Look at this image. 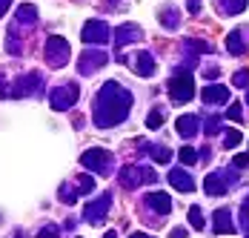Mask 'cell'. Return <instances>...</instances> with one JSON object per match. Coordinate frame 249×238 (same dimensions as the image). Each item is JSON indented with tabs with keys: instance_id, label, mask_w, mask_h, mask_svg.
I'll return each instance as SVG.
<instances>
[{
	"instance_id": "obj_41",
	"label": "cell",
	"mask_w": 249,
	"mask_h": 238,
	"mask_svg": "<svg viewBox=\"0 0 249 238\" xmlns=\"http://www.w3.org/2000/svg\"><path fill=\"white\" fill-rule=\"evenodd\" d=\"M9 9H12V0H0V18H3Z\"/></svg>"
},
{
	"instance_id": "obj_10",
	"label": "cell",
	"mask_w": 249,
	"mask_h": 238,
	"mask_svg": "<svg viewBox=\"0 0 249 238\" xmlns=\"http://www.w3.org/2000/svg\"><path fill=\"white\" fill-rule=\"evenodd\" d=\"M106 60H109V58H106V52H103L100 46L98 49H86V52L77 55V75L89 78V75H95Z\"/></svg>"
},
{
	"instance_id": "obj_18",
	"label": "cell",
	"mask_w": 249,
	"mask_h": 238,
	"mask_svg": "<svg viewBox=\"0 0 249 238\" xmlns=\"http://www.w3.org/2000/svg\"><path fill=\"white\" fill-rule=\"evenodd\" d=\"M212 230L218 233V236H232L238 227H235V221H232V213L229 210H218L215 213V221H212Z\"/></svg>"
},
{
	"instance_id": "obj_8",
	"label": "cell",
	"mask_w": 249,
	"mask_h": 238,
	"mask_svg": "<svg viewBox=\"0 0 249 238\" xmlns=\"http://www.w3.org/2000/svg\"><path fill=\"white\" fill-rule=\"evenodd\" d=\"M112 29L103 23V20H86L83 23V32H80V40L83 43H92V46H106L112 40Z\"/></svg>"
},
{
	"instance_id": "obj_3",
	"label": "cell",
	"mask_w": 249,
	"mask_h": 238,
	"mask_svg": "<svg viewBox=\"0 0 249 238\" xmlns=\"http://www.w3.org/2000/svg\"><path fill=\"white\" fill-rule=\"evenodd\" d=\"M80 164L89 169V172H95V175H109L112 167H115V155H112L109 149L95 146V149H86V152L80 155Z\"/></svg>"
},
{
	"instance_id": "obj_7",
	"label": "cell",
	"mask_w": 249,
	"mask_h": 238,
	"mask_svg": "<svg viewBox=\"0 0 249 238\" xmlns=\"http://www.w3.org/2000/svg\"><path fill=\"white\" fill-rule=\"evenodd\" d=\"M77 95H80V89H77V83H66V86H54L49 92V106L54 112H66V109H72L75 106Z\"/></svg>"
},
{
	"instance_id": "obj_13",
	"label": "cell",
	"mask_w": 249,
	"mask_h": 238,
	"mask_svg": "<svg viewBox=\"0 0 249 238\" xmlns=\"http://www.w3.org/2000/svg\"><path fill=\"white\" fill-rule=\"evenodd\" d=\"M37 23V9L32 6V3H23V6H18L15 9V20H12V35H23L20 29H32V26Z\"/></svg>"
},
{
	"instance_id": "obj_4",
	"label": "cell",
	"mask_w": 249,
	"mask_h": 238,
	"mask_svg": "<svg viewBox=\"0 0 249 238\" xmlns=\"http://www.w3.org/2000/svg\"><path fill=\"white\" fill-rule=\"evenodd\" d=\"M238 181V169H215V172H209L206 178H203V190L206 195H226L229 192V184H235Z\"/></svg>"
},
{
	"instance_id": "obj_9",
	"label": "cell",
	"mask_w": 249,
	"mask_h": 238,
	"mask_svg": "<svg viewBox=\"0 0 249 238\" xmlns=\"http://www.w3.org/2000/svg\"><path fill=\"white\" fill-rule=\"evenodd\" d=\"M43 89V75L40 72H29V75H20V78H15V83H12V98H29V95H37Z\"/></svg>"
},
{
	"instance_id": "obj_31",
	"label": "cell",
	"mask_w": 249,
	"mask_h": 238,
	"mask_svg": "<svg viewBox=\"0 0 249 238\" xmlns=\"http://www.w3.org/2000/svg\"><path fill=\"white\" fill-rule=\"evenodd\" d=\"M189 224H192L195 230H203V227H206V221H203V213H200V207H192V210H189Z\"/></svg>"
},
{
	"instance_id": "obj_46",
	"label": "cell",
	"mask_w": 249,
	"mask_h": 238,
	"mask_svg": "<svg viewBox=\"0 0 249 238\" xmlns=\"http://www.w3.org/2000/svg\"><path fill=\"white\" fill-rule=\"evenodd\" d=\"M109 3H118V0H109Z\"/></svg>"
},
{
	"instance_id": "obj_42",
	"label": "cell",
	"mask_w": 249,
	"mask_h": 238,
	"mask_svg": "<svg viewBox=\"0 0 249 238\" xmlns=\"http://www.w3.org/2000/svg\"><path fill=\"white\" fill-rule=\"evenodd\" d=\"M172 238H186V230H183V227H175V230H172Z\"/></svg>"
},
{
	"instance_id": "obj_27",
	"label": "cell",
	"mask_w": 249,
	"mask_h": 238,
	"mask_svg": "<svg viewBox=\"0 0 249 238\" xmlns=\"http://www.w3.org/2000/svg\"><path fill=\"white\" fill-rule=\"evenodd\" d=\"M77 195H80V192H75V187H72V184H60V195H57V198H60L63 204H75Z\"/></svg>"
},
{
	"instance_id": "obj_30",
	"label": "cell",
	"mask_w": 249,
	"mask_h": 238,
	"mask_svg": "<svg viewBox=\"0 0 249 238\" xmlns=\"http://www.w3.org/2000/svg\"><path fill=\"white\" fill-rule=\"evenodd\" d=\"M241 230L249 238V195L244 198V204H241Z\"/></svg>"
},
{
	"instance_id": "obj_37",
	"label": "cell",
	"mask_w": 249,
	"mask_h": 238,
	"mask_svg": "<svg viewBox=\"0 0 249 238\" xmlns=\"http://www.w3.org/2000/svg\"><path fill=\"white\" fill-rule=\"evenodd\" d=\"M9 92H12V86H9V78L0 72V100H3V98H9Z\"/></svg>"
},
{
	"instance_id": "obj_6",
	"label": "cell",
	"mask_w": 249,
	"mask_h": 238,
	"mask_svg": "<svg viewBox=\"0 0 249 238\" xmlns=\"http://www.w3.org/2000/svg\"><path fill=\"white\" fill-rule=\"evenodd\" d=\"M118 63H126L129 69L135 72L138 78H152L155 69H158V63H155V58H152L149 52H135V55H118Z\"/></svg>"
},
{
	"instance_id": "obj_21",
	"label": "cell",
	"mask_w": 249,
	"mask_h": 238,
	"mask_svg": "<svg viewBox=\"0 0 249 238\" xmlns=\"http://www.w3.org/2000/svg\"><path fill=\"white\" fill-rule=\"evenodd\" d=\"M141 152H149L158 164H169V158H172L169 146H163V143H141Z\"/></svg>"
},
{
	"instance_id": "obj_26",
	"label": "cell",
	"mask_w": 249,
	"mask_h": 238,
	"mask_svg": "<svg viewBox=\"0 0 249 238\" xmlns=\"http://www.w3.org/2000/svg\"><path fill=\"white\" fill-rule=\"evenodd\" d=\"M180 164H183V167H195V164H198L195 146H183V149H180Z\"/></svg>"
},
{
	"instance_id": "obj_20",
	"label": "cell",
	"mask_w": 249,
	"mask_h": 238,
	"mask_svg": "<svg viewBox=\"0 0 249 238\" xmlns=\"http://www.w3.org/2000/svg\"><path fill=\"white\" fill-rule=\"evenodd\" d=\"M175 129H178L180 138H192V135L200 129V118L198 115H180L178 123H175Z\"/></svg>"
},
{
	"instance_id": "obj_36",
	"label": "cell",
	"mask_w": 249,
	"mask_h": 238,
	"mask_svg": "<svg viewBox=\"0 0 249 238\" xmlns=\"http://www.w3.org/2000/svg\"><path fill=\"white\" fill-rule=\"evenodd\" d=\"M37 238H60V227H43L40 233H37Z\"/></svg>"
},
{
	"instance_id": "obj_32",
	"label": "cell",
	"mask_w": 249,
	"mask_h": 238,
	"mask_svg": "<svg viewBox=\"0 0 249 238\" xmlns=\"http://www.w3.org/2000/svg\"><path fill=\"white\" fill-rule=\"evenodd\" d=\"M232 86H238V89H244V86H249V69H241L232 75Z\"/></svg>"
},
{
	"instance_id": "obj_33",
	"label": "cell",
	"mask_w": 249,
	"mask_h": 238,
	"mask_svg": "<svg viewBox=\"0 0 249 238\" xmlns=\"http://www.w3.org/2000/svg\"><path fill=\"white\" fill-rule=\"evenodd\" d=\"M160 123H163V115H160V109H152L149 118H146V126H149V129H160Z\"/></svg>"
},
{
	"instance_id": "obj_14",
	"label": "cell",
	"mask_w": 249,
	"mask_h": 238,
	"mask_svg": "<svg viewBox=\"0 0 249 238\" xmlns=\"http://www.w3.org/2000/svg\"><path fill=\"white\" fill-rule=\"evenodd\" d=\"M143 40V29L138 23H124L115 29V43H118V49H126L129 43H141Z\"/></svg>"
},
{
	"instance_id": "obj_40",
	"label": "cell",
	"mask_w": 249,
	"mask_h": 238,
	"mask_svg": "<svg viewBox=\"0 0 249 238\" xmlns=\"http://www.w3.org/2000/svg\"><path fill=\"white\" fill-rule=\"evenodd\" d=\"M203 75H206L209 80H215V78H218V66H206V69H203Z\"/></svg>"
},
{
	"instance_id": "obj_44",
	"label": "cell",
	"mask_w": 249,
	"mask_h": 238,
	"mask_svg": "<svg viewBox=\"0 0 249 238\" xmlns=\"http://www.w3.org/2000/svg\"><path fill=\"white\" fill-rule=\"evenodd\" d=\"M103 238H118V233H115V230H109V233H106Z\"/></svg>"
},
{
	"instance_id": "obj_12",
	"label": "cell",
	"mask_w": 249,
	"mask_h": 238,
	"mask_svg": "<svg viewBox=\"0 0 249 238\" xmlns=\"http://www.w3.org/2000/svg\"><path fill=\"white\" fill-rule=\"evenodd\" d=\"M146 181H158V175H155L149 167H126L124 172H121L124 190H138V187L146 184Z\"/></svg>"
},
{
	"instance_id": "obj_45",
	"label": "cell",
	"mask_w": 249,
	"mask_h": 238,
	"mask_svg": "<svg viewBox=\"0 0 249 238\" xmlns=\"http://www.w3.org/2000/svg\"><path fill=\"white\" fill-rule=\"evenodd\" d=\"M247 103H249V92H247Z\"/></svg>"
},
{
	"instance_id": "obj_23",
	"label": "cell",
	"mask_w": 249,
	"mask_h": 238,
	"mask_svg": "<svg viewBox=\"0 0 249 238\" xmlns=\"http://www.w3.org/2000/svg\"><path fill=\"white\" fill-rule=\"evenodd\" d=\"M158 20L166 26V29H178V26H180V15H178V9L169 6V9H163V12L158 15Z\"/></svg>"
},
{
	"instance_id": "obj_15",
	"label": "cell",
	"mask_w": 249,
	"mask_h": 238,
	"mask_svg": "<svg viewBox=\"0 0 249 238\" xmlns=\"http://www.w3.org/2000/svg\"><path fill=\"white\" fill-rule=\"evenodd\" d=\"M226 49L229 55H247L249 49V29H235L226 35Z\"/></svg>"
},
{
	"instance_id": "obj_11",
	"label": "cell",
	"mask_w": 249,
	"mask_h": 238,
	"mask_svg": "<svg viewBox=\"0 0 249 238\" xmlns=\"http://www.w3.org/2000/svg\"><path fill=\"white\" fill-rule=\"evenodd\" d=\"M109 207H112V195L109 192H103L100 198H95V201H89L86 207H83V215H86V221L89 224H103L106 221V215H109Z\"/></svg>"
},
{
	"instance_id": "obj_28",
	"label": "cell",
	"mask_w": 249,
	"mask_h": 238,
	"mask_svg": "<svg viewBox=\"0 0 249 238\" xmlns=\"http://www.w3.org/2000/svg\"><path fill=\"white\" fill-rule=\"evenodd\" d=\"M6 52H9V55H20V52H23V40L9 32V38H6Z\"/></svg>"
},
{
	"instance_id": "obj_43",
	"label": "cell",
	"mask_w": 249,
	"mask_h": 238,
	"mask_svg": "<svg viewBox=\"0 0 249 238\" xmlns=\"http://www.w3.org/2000/svg\"><path fill=\"white\" fill-rule=\"evenodd\" d=\"M129 238H155V236H146V233H135V236H129Z\"/></svg>"
},
{
	"instance_id": "obj_35",
	"label": "cell",
	"mask_w": 249,
	"mask_h": 238,
	"mask_svg": "<svg viewBox=\"0 0 249 238\" xmlns=\"http://www.w3.org/2000/svg\"><path fill=\"white\" fill-rule=\"evenodd\" d=\"M203 132H206V135L221 132V118H209V120H206V126H203Z\"/></svg>"
},
{
	"instance_id": "obj_39",
	"label": "cell",
	"mask_w": 249,
	"mask_h": 238,
	"mask_svg": "<svg viewBox=\"0 0 249 238\" xmlns=\"http://www.w3.org/2000/svg\"><path fill=\"white\" fill-rule=\"evenodd\" d=\"M186 9H189V15H198V12H200V3H198V0H186Z\"/></svg>"
},
{
	"instance_id": "obj_1",
	"label": "cell",
	"mask_w": 249,
	"mask_h": 238,
	"mask_svg": "<svg viewBox=\"0 0 249 238\" xmlns=\"http://www.w3.org/2000/svg\"><path fill=\"white\" fill-rule=\"evenodd\" d=\"M129 112H132V92L124 89L118 80H106L95 95V106H92L95 123L100 129H112V126L124 123Z\"/></svg>"
},
{
	"instance_id": "obj_38",
	"label": "cell",
	"mask_w": 249,
	"mask_h": 238,
	"mask_svg": "<svg viewBox=\"0 0 249 238\" xmlns=\"http://www.w3.org/2000/svg\"><path fill=\"white\" fill-rule=\"evenodd\" d=\"M232 167H235V169H244V167H249V155H247V152H241V155H235V161H232Z\"/></svg>"
},
{
	"instance_id": "obj_2",
	"label": "cell",
	"mask_w": 249,
	"mask_h": 238,
	"mask_svg": "<svg viewBox=\"0 0 249 238\" xmlns=\"http://www.w3.org/2000/svg\"><path fill=\"white\" fill-rule=\"evenodd\" d=\"M166 92H169V100H172L175 106L189 103L192 95H195V78H192V69H178L175 72L172 78H169Z\"/></svg>"
},
{
	"instance_id": "obj_19",
	"label": "cell",
	"mask_w": 249,
	"mask_h": 238,
	"mask_svg": "<svg viewBox=\"0 0 249 238\" xmlns=\"http://www.w3.org/2000/svg\"><path fill=\"white\" fill-rule=\"evenodd\" d=\"M146 207H152L158 215H169L172 213V201L166 192H149L146 195Z\"/></svg>"
},
{
	"instance_id": "obj_24",
	"label": "cell",
	"mask_w": 249,
	"mask_h": 238,
	"mask_svg": "<svg viewBox=\"0 0 249 238\" xmlns=\"http://www.w3.org/2000/svg\"><path fill=\"white\" fill-rule=\"evenodd\" d=\"M183 49L192 52V55H195V52H200V55H212V46L203 43V40H198V38H186V40H183Z\"/></svg>"
},
{
	"instance_id": "obj_29",
	"label": "cell",
	"mask_w": 249,
	"mask_h": 238,
	"mask_svg": "<svg viewBox=\"0 0 249 238\" xmlns=\"http://www.w3.org/2000/svg\"><path fill=\"white\" fill-rule=\"evenodd\" d=\"M77 190H80V195L95 192V178L92 175H77Z\"/></svg>"
},
{
	"instance_id": "obj_22",
	"label": "cell",
	"mask_w": 249,
	"mask_h": 238,
	"mask_svg": "<svg viewBox=\"0 0 249 238\" xmlns=\"http://www.w3.org/2000/svg\"><path fill=\"white\" fill-rule=\"evenodd\" d=\"M218 9L224 18H232V15H241L247 9V0H218Z\"/></svg>"
},
{
	"instance_id": "obj_17",
	"label": "cell",
	"mask_w": 249,
	"mask_h": 238,
	"mask_svg": "<svg viewBox=\"0 0 249 238\" xmlns=\"http://www.w3.org/2000/svg\"><path fill=\"white\" fill-rule=\"evenodd\" d=\"M169 184L178 192H195V178L186 169H169Z\"/></svg>"
},
{
	"instance_id": "obj_16",
	"label": "cell",
	"mask_w": 249,
	"mask_h": 238,
	"mask_svg": "<svg viewBox=\"0 0 249 238\" xmlns=\"http://www.w3.org/2000/svg\"><path fill=\"white\" fill-rule=\"evenodd\" d=\"M200 98H203L206 106H221V103L229 100V89H226L224 83H209V86H203Z\"/></svg>"
},
{
	"instance_id": "obj_34",
	"label": "cell",
	"mask_w": 249,
	"mask_h": 238,
	"mask_svg": "<svg viewBox=\"0 0 249 238\" xmlns=\"http://www.w3.org/2000/svg\"><path fill=\"white\" fill-rule=\"evenodd\" d=\"M241 115H244V106H241V103H232V106L226 109V118L229 120H241Z\"/></svg>"
},
{
	"instance_id": "obj_5",
	"label": "cell",
	"mask_w": 249,
	"mask_h": 238,
	"mask_svg": "<svg viewBox=\"0 0 249 238\" xmlns=\"http://www.w3.org/2000/svg\"><path fill=\"white\" fill-rule=\"evenodd\" d=\"M69 55H72V49H69L66 38L52 35L49 40H46V63H49L52 69H63L69 63Z\"/></svg>"
},
{
	"instance_id": "obj_25",
	"label": "cell",
	"mask_w": 249,
	"mask_h": 238,
	"mask_svg": "<svg viewBox=\"0 0 249 238\" xmlns=\"http://www.w3.org/2000/svg\"><path fill=\"white\" fill-rule=\"evenodd\" d=\"M241 141H244V135H241V129H226L224 132V146L226 149H235V146H241Z\"/></svg>"
}]
</instances>
